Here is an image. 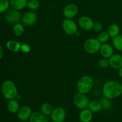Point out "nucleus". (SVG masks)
<instances>
[{
    "mask_svg": "<svg viewBox=\"0 0 122 122\" xmlns=\"http://www.w3.org/2000/svg\"><path fill=\"white\" fill-rule=\"evenodd\" d=\"M88 108L93 113H97L102 110V106L100 101L93 100L89 102Z\"/></svg>",
    "mask_w": 122,
    "mask_h": 122,
    "instance_id": "20",
    "label": "nucleus"
},
{
    "mask_svg": "<svg viewBox=\"0 0 122 122\" xmlns=\"http://www.w3.org/2000/svg\"><path fill=\"white\" fill-rule=\"evenodd\" d=\"M110 36L108 35V32H106V31H103L99 33L98 36V38L99 41L102 44H105L107 42L108 40H109Z\"/></svg>",
    "mask_w": 122,
    "mask_h": 122,
    "instance_id": "26",
    "label": "nucleus"
},
{
    "mask_svg": "<svg viewBox=\"0 0 122 122\" xmlns=\"http://www.w3.org/2000/svg\"><path fill=\"white\" fill-rule=\"evenodd\" d=\"M98 66L101 69H106L110 66L109 60L106 58H101L98 61Z\"/></svg>",
    "mask_w": 122,
    "mask_h": 122,
    "instance_id": "29",
    "label": "nucleus"
},
{
    "mask_svg": "<svg viewBox=\"0 0 122 122\" xmlns=\"http://www.w3.org/2000/svg\"><path fill=\"white\" fill-rule=\"evenodd\" d=\"M52 122H63L66 117V112L65 110L61 107L54 108L51 114Z\"/></svg>",
    "mask_w": 122,
    "mask_h": 122,
    "instance_id": "9",
    "label": "nucleus"
},
{
    "mask_svg": "<svg viewBox=\"0 0 122 122\" xmlns=\"http://www.w3.org/2000/svg\"><path fill=\"white\" fill-rule=\"evenodd\" d=\"M118 70H119V71H118V75H119V76H120V77H122V67L119 69Z\"/></svg>",
    "mask_w": 122,
    "mask_h": 122,
    "instance_id": "34",
    "label": "nucleus"
},
{
    "mask_svg": "<svg viewBox=\"0 0 122 122\" xmlns=\"http://www.w3.org/2000/svg\"></svg>",
    "mask_w": 122,
    "mask_h": 122,
    "instance_id": "36",
    "label": "nucleus"
},
{
    "mask_svg": "<svg viewBox=\"0 0 122 122\" xmlns=\"http://www.w3.org/2000/svg\"><path fill=\"white\" fill-rule=\"evenodd\" d=\"M110 66L113 69L119 70L122 67V56L119 54H114L109 58Z\"/></svg>",
    "mask_w": 122,
    "mask_h": 122,
    "instance_id": "13",
    "label": "nucleus"
},
{
    "mask_svg": "<svg viewBox=\"0 0 122 122\" xmlns=\"http://www.w3.org/2000/svg\"><path fill=\"white\" fill-rule=\"evenodd\" d=\"M94 81L92 77L88 75L82 76L80 78L77 83V89L78 92L86 94L91 91L94 86Z\"/></svg>",
    "mask_w": 122,
    "mask_h": 122,
    "instance_id": "3",
    "label": "nucleus"
},
{
    "mask_svg": "<svg viewBox=\"0 0 122 122\" xmlns=\"http://www.w3.org/2000/svg\"><path fill=\"white\" fill-rule=\"evenodd\" d=\"M29 120V122H49L46 116L41 112H33Z\"/></svg>",
    "mask_w": 122,
    "mask_h": 122,
    "instance_id": "16",
    "label": "nucleus"
},
{
    "mask_svg": "<svg viewBox=\"0 0 122 122\" xmlns=\"http://www.w3.org/2000/svg\"><path fill=\"white\" fill-rule=\"evenodd\" d=\"M53 109L52 106L51 104L49 102H45L41 107V112L47 117L51 116Z\"/></svg>",
    "mask_w": 122,
    "mask_h": 122,
    "instance_id": "22",
    "label": "nucleus"
},
{
    "mask_svg": "<svg viewBox=\"0 0 122 122\" xmlns=\"http://www.w3.org/2000/svg\"><path fill=\"white\" fill-rule=\"evenodd\" d=\"M79 26L86 31L91 30L93 29L94 22L91 18L88 16H82L78 20Z\"/></svg>",
    "mask_w": 122,
    "mask_h": 122,
    "instance_id": "10",
    "label": "nucleus"
},
{
    "mask_svg": "<svg viewBox=\"0 0 122 122\" xmlns=\"http://www.w3.org/2000/svg\"><path fill=\"white\" fill-rule=\"evenodd\" d=\"M13 34L16 36H21L24 34L25 32V27H24V25L21 23L15 24L14 25L13 28Z\"/></svg>",
    "mask_w": 122,
    "mask_h": 122,
    "instance_id": "23",
    "label": "nucleus"
},
{
    "mask_svg": "<svg viewBox=\"0 0 122 122\" xmlns=\"http://www.w3.org/2000/svg\"><path fill=\"white\" fill-rule=\"evenodd\" d=\"M21 19V17L20 11L13 8L7 11L5 15V20L7 23L10 25L18 23Z\"/></svg>",
    "mask_w": 122,
    "mask_h": 122,
    "instance_id": "7",
    "label": "nucleus"
},
{
    "mask_svg": "<svg viewBox=\"0 0 122 122\" xmlns=\"http://www.w3.org/2000/svg\"><path fill=\"white\" fill-rule=\"evenodd\" d=\"M101 43L96 38H89L83 44L84 50L88 54H94L100 51Z\"/></svg>",
    "mask_w": 122,
    "mask_h": 122,
    "instance_id": "4",
    "label": "nucleus"
},
{
    "mask_svg": "<svg viewBox=\"0 0 122 122\" xmlns=\"http://www.w3.org/2000/svg\"><path fill=\"white\" fill-rule=\"evenodd\" d=\"M3 54H4V50H3V48H2V45L0 44V60L3 57Z\"/></svg>",
    "mask_w": 122,
    "mask_h": 122,
    "instance_id": "32",
    "label": "nucleus"
},
{
    "mask_svg": "<svg viewBox=\"0 0 122 122\" xmlns=\"http://www.w3.org/2000/svg\"><path fill=\"white\" fill-rule=\"evenodd\" d=\"M21 20L24 26H31L36 23L38 20V16L34 12L28 11L21 16Z\"/></svg>",
    "mask_w": 122,
    "mask_h": 122,
    "instance_id": "8",
    "label": "nucleus"
},
{
    "mask_svg": "<svg viewBox=\"0 0 122 122\" xmlns=\"http://www.w3.org/2000/svg\"><path fill=\"white\" fill-rule=\"evenodd\" d=\"M62 27L66 34L69 35H73L78 31V28L75 21L70 19H66L62 23Z\"/></svg>",
    "mask_w": 122,
    "mask_h": 122,
    "instance_id": "6",
    "label": "nucleus"
},
{
    "mask_svg": "<svg viewBox=\"0 0 122 122\" xmlns=\"http://www.w3.org/2000/svg\"><path fill=\"white\" fill-rule=\"evenodd\" d=\"M107 32H108L110 37L113 38L119 35L120 27L117 24H112L108 27Z\"/></svg>",
    "mask_w": 122,
    "mask_h": 122,
    "instance_id": "21",
    "label": "nucleus"
},
{
    "mask_svg": "<svg viewBox=\"0 0 122 122\" xmlns=\"http://www.w3.org/2000/svg\"><path fill=\"white\" fill-rule=\"evenodd\" d=\"M15 100H18V101H19V100H20L21 99V95H20V94H18L17 95H16V97H15Z\"/></svg>",
    "mask_w": 122,
    "mask_h": 122,
    "instance_id": "33",
    "label": "nucleus"
},
{
    "mask_svg": "<svg viewBox=\"0 0 122 122\" xmlns=\"http://www.w3.org/2000/svg\"><path fill=\"white\" fill-rule=\"evenodd\" d=\"M31 48L29 45L27 44H24L23 45H21V47H20V51L22 52L25 54L29 53L30 51Z\"/></svg>",
    "mask_w": 122,
    "mask_h": 122,
    "instance_id": "30",
    "label": "nucleus"
},
{
    "mask_svg": "<svg viewBox=\"0 0 122 122\" xmlns=\"http://www.w3.org/2000/svg\"><path fill=\"white\" fill-rule=\"evenodd\" d=\"M113 45L117 50L122 52V35H119L113 38Z\"/></svg>",
    "mask_w": 122,
    "mask_h": 122,
    "instance_id": "24",
    "label": "nucleus"
},
{
    "mask_svg": "<svg viewBox=\"0 0 122 122\" xmlns=\"http://www.w3.org/2000/svg\"><path fill=\"white\" fill-rule=\"evenodd\" d=\"M92 29L97 32H100V31H101V30L102 29V25H101V23H100L99 22L94 23Z\"/></svg>",
    "mask_w": 122,
    "mask_h": 122,
    "instance_id": "31",
    "label": "nucleus"
},
{
    "mask_svg": "<svg viewBox=\"0 0 122 122\" xmlns=\"http://www.w3.org/2000/svg\"><path fill=\"white\" fill-rule=\"evenodd\" d=\"M7 107L8 112L10 113H12V114L17 113L19 108H20L19 101H18V100H15V99L10 100L8 101V103H7Z\"/></svg>",
    "mask_w": 122,
    "mask_h": 122,
    "instance_id": "18",
    "label": "nucleus"
},
{
    "mask_svg": "<svg viewBox=\"0 0 122 122\" xmlns=\"http://www.w3.org/2000/svg\"><path fill=\"white\" fill-rule=\"evenodd\" d=\"M10 5V0H0V13L7 11Z\"/></svg>",
    "mask_w": 122,
    "mask_h": 122,
    "instance_id": "27",
    "label": "nucleus"
},
{
    "mask_svg": "<svg viewBox=\"0 0 122 122\" xmlns=\"http://www.w3.org/2000/svg\"><path fill=\"white\" fill-rule=\"evenodd\" d=\"M100 52L102 57L106 58H109L114 54L113 48L110 44L106 43L101 45Z\"/></svg>",
    "mask_w": 122,
    "mask_h": 122,
    "instance_id": "14",
    "label": "nucleus"
},
{
    "mask_svg": "<svg viewBox=\"0 0 122 122\" xmlns=\"http://www.w3.org/2000/svg\"><path fill=\"white\" fill-rule=\"evenodd\" d=\"M27 7L32 11L37 10L40 7V3L38 0H29L27 1Z\"/></svg>",
    "mask_w": 122,
    "mask_h": 122,
    "instance_id": "25",
    "label": "nucleus"
},
{
    "mask_svg": "<svg viewBox=\"0 0 122 122\" xmlns=\"http://www.w3.org/2000/svg\"><path fill=\"white\" fill-rule=\"evenodd\" d=\"M27 122V121H24V122Z\"/></svg>",
    "mask_w": 122,
    "mask_h": 122,
    "instance_id": "35",
    "label": "nucleus"
},
{
    "mask_svg": "<svg viewBox=\"0 0 122 122\" xmlns=\"http://www.w3.org/2000/svg\"><path fill=\"white\" fill-rule=\"evenodd\" d=\"M27 0H10L12 8L17 10H22L27 6Z\"/></svg>",
    "mask_w": 122,
    "mask_h": 122,
    "instance_id": "17",
    "label": "nucleus"
},
{
    "mask_svg": "<svg viewBox=\"0 0 122 122\" xmlns=\"http://www.w3.org/2000/svg\"><path fill=\"white\" fill-rule=\"evenodd\" d=\"M6 46L7 48L10 51L12 52H17L20 50V47H21V44L19 42L14 40L8 41L6 44Z\"/></svg>",
    "mask_w": 122,
    "mask_h": 122,
    "instance_id": "19",
    "label": "nucleus"
},
{
    "mask_svg": "<svg viewBox=\"0 0 122 122\" xmlns=\"http://www.w3.org/2000/svg\"><path fill=\"white\" fill-rule=\"evenodd\" d=\"M79 118L81 122H91L93 118V112L88 108H85L80 112Z\"/></svg>",
    "mask_w": 122,
    "mask_h": 122,
    "instance_id": "15",
    "label": "nucleus"
},
{
    "mask_svg": "<svg viewBox=\"0 0 122 122\" xmlns=\"http://www.w3.org/2000/svg\"><path fill=\"white\" fill-rule=\"evenodd\" d=\"M75 106L80 110H83L88 107L89 100L85 94L78 92L76 94L73 98Z\"/></svg>",
    "mask_w": 122,
    "mask_h": 122,
    "instance_id": "5",
    "label": "nucleus"
},
{
    "mask_svg": "<svg viewBox=\"0 0 122 122\" xmlns=\"http://www.w3.org/2000/svg\"><path fill=\"white\" fill-rule=\"evenodd\" d=\"M104 97L110 100L116 98L122 95V84L116 81H109L102 86Z\"/></svg>",
    "mask_w": 122,
    "mask_h": 122,
    "instance_id": "1",
    "label": "nucleus"
},
{
    "mask_svg": "<svg viewBox=\"0 0 122 122\" xmlns=\"http://www.w3.org/2000/svg\"><path fill=\"white\" fill-rule=\"evenodd\" d=\"M100 102H101V106H102V109L104 110H108L111 108L112 104H111L110 99L104 97L100 100Z\"/></svg>",
    "mask_w": 122,
    "mask_h": 122,
    "instance_id": "28",
    "label": "nucleus"
},
{
    "mask_svg": "<svg viewBox=\"0 0 122 122\" xmlns=\"http://www.w3.org/2000/svg\"><path fill=\"white\" fill-rule=\"evenodd\" d=\"M32 109L27 106H23L19 108V111L17 113V117L20 121H27L29 120L31 115L32 114Z\"/></svg>",
    "mask_w": 122,
    "mask_h": 122,
    "instance_id": "11",
    "label": "nucleus"
},
{
    "mask_svg": "<svg viewBox=\"0 0 122 122\" xmlns=\"http://www.w3.org/2000/svg\"><path fill=\"white\" fill-rule=\"evenodd\" d=\"M1 93L7 100L15 99L18 94L17 88L15 83L11 80H6L1 85Z\"/></svg>",
    "mask_w": 122,
    "mask_h": 122,
    "instance_id": "2",
    "label": "nucleus"
},
{
    "mask_svg": "<svg viewBox=\"0 0 122 122\" xmlns=\"http://www.w3.org/2000/svg\"><path fill=\"white\" fill-rule=\"evenodd\" d=\"M78 12V7L75 4H69L64 7L63 9V15L66 19L75 17Z\"/></svg>",
    "mask_w": 122,
    "mask_h": 122,
    "instance_id": "12",
    "label": "nucleus"
}]
</instances>
